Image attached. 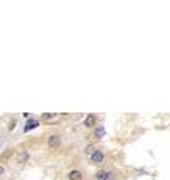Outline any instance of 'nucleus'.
<instances>
[{"label":"nucleus","instance_id":"6","mask_svg":"<svg viewBox=\"0 0 170 180\" xmlns=\"http://www.w3.org/2000/svg\"><path fill=\"white\" fill-rule=\"evenodd\" d=\"M69 180H82V171L79 170H72L69 174H67Z\"/></svg>","mask_w":170,"mask_h":180},{"label":"nucleus","instance_id":"3","mask_svg":"<svg viewBox=\"0 0 170 180\" xmlns=\"http://www.w3.org/2000/svg\"><path fill=\"white\" fill-rule=\"evenodd\" d=\"M39 126V120L34 119V117H30L27 122H25V126H24V132H29V131H33Z\"/></svg>","mask_w":170,"mask_h":180},{"label":"nucleus","instance_id":"2","mask_svg":"<svg viewBox=\"0 0 170 180\" xmlns=\"http://www.w3.org/2000/svg\"><path fill=\"white\" fill-rule=\"evenodd\" d=\"M60 144H61V138H60V135L52 134V135L48 137V146H49V147L55 149V147H58Z\"/></svg>","mask_w":170,"mask_h":180},{"label":"nucleus","instance_id":"9","mask_svg":"<svg viewBox=\"0 0 170 180\" xmlns=\"http://www.w3.org/2000/svg\"><path fill=\"white\" fill-rule=\"evenodd\" d=\"M55 116L57 114H52V113H45V114H42V120H45V122H48V120H52V119H55Z\"/></svg>","mask_w":170,"mask_h":180},{"label":"nucleus","instance_id":"8","mask_svg":"<svg viewBox=\"0 0 170 180\" xmlns=\"http://www.w3.org/2000/svg\"><path fill=\"white\" fill-rule=\"evenodd\" d=\"M104 137V126H97L94 129V138L96 140H100Z\"/></svg>","mask_w":170,"mask_h":180},{"label":"nucleus","instance_id":"5","mask_svg":"<svg viewBox=\"0 0 170 180\" xmlns=\"http://www.w3.org/2000/svg\"><path fill=\"white\" fill-rule=\"evenodd\" d=\"M109 177H111V173L106 170H99L96 173V180H109Z\"/></svg>","mask_w":170,"mask_h":180},{"label":"nucleus","instance_id":"11","mask_svg":"<svg viewBox=\"0 0 170 180\" xmlns=\"http://www.w3.org/2000/svg\"><path fill=\"white\" fill-rule=\"evenodd\" d=\"M85 153H93V147H91V146L85 147Z\"/></svg>","mask_w":170,"mask_h":180},{"label":"nucleus","instance_id":"12","mask_svg":"<svg viewBox=\"0 0 170 180\" xmlns=\"http://www.w3.org/2000/svg\"><path fill=\"white\" fill-rule=\"evenodd\" d=\"M14 125H15V120H12V122H10V126H9V131L14 129Z\"/></svg>","mask_w":170,"mask_h":180},{"label":"nucleus","instance_id":"7","mask_svg":"<svg viewBox=\"0 0 170 180\" xmlns=\"http://www.w3.org/2000/svg\"><path fill=\"white\" fill-rule=\"evenodd\" d=\"M94 123H96V116H94V114H88L87 119H85V122H84V125H85L87 128H93Z\"/></svg>","mask_w":170,"mask_h":180},{"label":"nucleus","instance_id":"1","mask_svg":"<svg viewBox=\"0 0 170 180\" xmlns=\"http://www.w3.org/2000/svg\"><path fill=\"white\" fill-rule=\"evenodd\" d=\"M90 161H91V164H101L104 161V153L101 150H94L90 155Z\"/></svg>","mask_w":170,"mask_h":180},{"label":"nucleus","instance_id":"10","mask_svg":"<svg viewBox=\"0 0 170 180\" xmlns=\"http://www.w3.org/2000/svg\"><path fill=\"white\" fill-rule=\"evenodd\" d=\"M6 174V168H5V167H2V165H0V177H2V176H5Z\"/></svg>","mask_w":170,"mask_h":180},{"label":"nucleus","instance_id":"4","mask_svg":"<svg viewBox=\"0 0 170 180\" xmlns=\"http://www.w3.org/2000/svg\"><path fill=\"white\" fill-rule=\"evenodd\" d=\"M30 159V153L27 150H21L18 155H17V162L18 164H24V162H29Z\"/></svg>","mask_w":170,"mask_h":180}]
</instances>
